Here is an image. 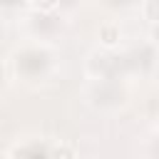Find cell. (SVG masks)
Segmentation results:
<instances>
[{
    "label": "cell",
    "mask_w": 159,
    "mask_h": 159,
    "mask_svg": "<svg viewBox=\"0 0 159 159\" xmlns=\"http://www.w3.org/2000/svg\"><path fill=\"white\" fill-rule=\"evenodd\" d=\"M152 37H154V42L159 45V25H154V30H152Z\"/></svg>",
    "instance_id": "cell-4"
},
{
    "label": "cell",
    "mask_w": 159,
    "mask_h": 159,
    "mask_svg": "<svg viewBox=\"0 0 159 159\" xmlns=\"http://www.w3.org/2000/svg\"><path fill=\"white\" fill-rule=\"evenodd\" d=\"M102 40H104V45H114L119 40V30L117 27H102Z\"/></svg>",
    "instance_id": "cell-1"
},
{
    "label": "cell",
    "mask_w": 159,
    "mask_h": 159,
    "mask_svg": "<svg viewBox=\"0 0 159 159\" xmlns=\"http://www.w3.org/2000/svg\"><path fill=\"white\" fill-rule=\"evenodd\" d=\"M147 17L159 22V0H147Z\"/></svg>",
    "instance_id": "cell-2"
},
{
    "label": "cell",
    "mask_w": 159,
    "mask_h": 159,
    "mask_svg": "<svg viewBox=\"0 0 159 159\" xmlns=\"http://www.w3.org/2000/svg\"><path fill=\"white\" fill-rule=\"evenodd\" d=\"M52 2L55 0H35V5H40V7H52Z\"/></svg>",
    "instance_id": "cell-3"
}]
</instances>
